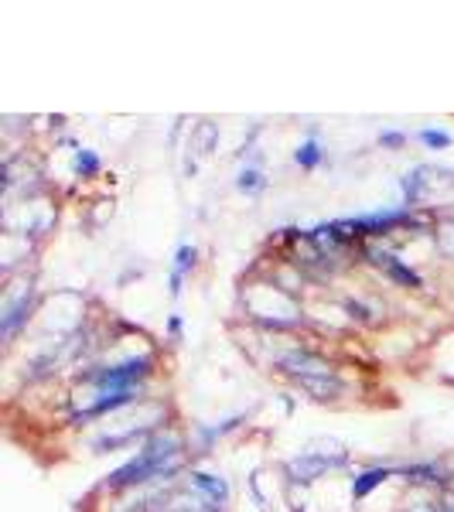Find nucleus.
I'll return each instance as SVG.
<instances>
[{
	"label": "nucleus",
	"mask_w": 454,
	"mask_h": 512,
	"mask_svg": "<svg viewBox=\"0 0 454 512\" xmlns=\"http://www.w3.org/2000/svg\"><path fill=\"white\" fill-rule=\"evenodd\" d=\"M181 468V441L175 434H154L144 448L137 451V458H130L127 465L117 468L110 475V489H130V485H147V482H164L168 475H175Z\"/></svg>",
	"instance_id": "f257e3e1"
},
{
	"label": "nucleus",
	"mask_w": 454,
	"mask_h": 512,
	"mask_svg": "<svg viewBox=\"0 0 454 512\" xmlns=\"http://www.w3.org/2000/svg\"><path fill=\"white\" fill-rule=\"evenodd\" d=\"M151 373V359L147 355H140V359H127L120 362V366H106L93 373V386L103 393H123V390H137V383Z\"/></svg>",
	"instance_id": "f03ea898"
},
{
	"label": "nucleus",
	"mask_w": 454,
	"mask_h": 512,
	"mask_svg": "<svg viewBox=\"0 0 454 512\" xmlns=\"http://www.w3.org/2000/svg\"><path fill=\"white\" fill-rule=\"evenodd\" d=\"M345 461V451L335 448L332 451H318V448H308V451H301V454H294L291 461H287V475L294 478V482H318L325 472H332V468H338Z\"/></svg>",
	"instance_id": "7ed1b4c3"
},
{
	"label": "nucleus",
	"mask_w": 454,
	"mask_h": 512,
	"mask_svg": "<svg viewBox=\"0 0 454 512\" xmlns=\"http://www.w3.org/2000/svg\"><path fill=\"white\" fill-rule=\"evenodd\" d=\"M410 222V209H390V212H373V216H359V219H342L335 222V229L342 236H356V233H390V229Z\"/></svg>",
	"instance_id": "20e7f679"
},
{
	"label": "nucleus",
	"mask_w": 454,
	"mask_h": 512,
	"mask_svg": "<svg viewBox=\"0 0 454 512\" xmlns=\"http://www.w3.org/2000/svg\"><path fill=\"white\" fill-rule=\"evenodd\" d=\"M280 369H284L287 376H294L297 383H301V379H315V376H332V366L311 352H287L284 359H280Z\"/></svg>",
	"instance_id": "39448f33"
},
{
	"label": "nucleus",
	"mask_w": 454,
	"mask_h": 512,
	"mask_svg": "<svg viewBox=\"0 0 454 512\" xmlns=\"http://www.w3.org/2000/svg\"><path fill=\"white\" fill-rule=\"evenodd\" d=\"M188 489H192L205 506L216 509V512L229 502V485H226V478H219V475L195 472L192 478H188Z\"/></svg>",
	"instance_id": "423d86ee"
},
{
	"label": "nucleus",
	"mask_w": 454,
	"mask_h": 512,
	"mask_svg": "<svg viewBox=\"0 0 454 512\" xmlns=\"http://www.w3.org/2000/svg\"><path fill=\"white\" fill-rule=\"evenodd\" d=\"M369 256H373V263L376 267H383L386 274H390L393 280H400V284H407V287H420L424 280H420V274H414L410 267H403L400 260H396L393 253H379V250H369Z\"/></svg>",
	"instance_id": "0eeeda50"
},
{
	"label": "nucleus",
	"mask_w": 454,
	"mask_h": 512,
	"mask_svg": "<svg viewBox=\"0 0 454 512\" xmlns=\"http://www.w3.org/2000/svg\"><path fill=\"white\" fill-rule=\"evenodd\" d=\"M28 311H31V294H21L18 301L4 304V321H0V332H4V338H11L14 332H18V325L28 318Z\"/></svg>",
	"instance_id": "6e6552de"
},
{
	"label": "nucleus",
	"mask_w": 454,
	"mask_h": 512,
	"mask_svg": "<svg viewBox=\"0 0 454 512\" xmlns=\"http://www.w3.org/2000/svg\"><path fill=\"white\" fill-rule=\"evenodd\" d=\"M396 475H407L410 482H424V485H437V482H444L448 478V468H441V465H407V468H396Z\"/></svg>",
	"instance_id": "1a4fd4ad"
},
{
	"label": "nucleus",
	"mask_w": 454,
	"mask_h": 512,
	"mask_svg": "<svg viewBox=\"0 0 454 512\" xmlns=\"http://www.w3.org/2000/svg\"><path fill=\"white\" fill-rule=\"evenodd\" d=\"M390 475H396V472H390V468H369V472H362V475L352 478V495L362 499V495H369V492L376 489V485H383Z\"/></svg>",
	"instance_id": "9d476101"
},
{
	"label": "nucleus",
	"mask_w": 454,
	"mask_h": 512,
	"mask_svg": "<svg viewBox=\"0 0 454 512\" xmlns=\"http://www.w3.org/2000/svg\"><path fill=\"white\" fill-rule=\"evenodd\" d=\"M195 267V246H178L175 253V270H171V294L181 291V277Z\"/></svg>",
	"instance_id": "9b49d317"
},
{
	"label": "nucleus",
	"mask_w": 454,
	"mask_h": 512,
	"mask_svg": "<svg viewBox=\"0 0 454 512\" xmlns=\"http://www.w3.org/2000/svg\"><path fill=\"white\" fill-rule=\"evenodd\" d=\"M294 161L301 164V168H318V164H321V147H318V140H304V144L297 147Z\"/></svg>",
	"instance_id": "f8f14e48"
},
{
	"label": "nucleus",
	"mask_w": 454,
	"mask_h": 512,
	"mask_svg": "<svg viewBox=\"0 0 454 512\" xmlns=\"http://www.w3.org/2000/svg\"><path fill=\"white\" fill-rule=\"evenodd\" d=\"M239 192H250V195H257V192H263V185H267V181H263V175L257 168H246L243 175H239Z\"/></svg>",
	"instance_id": "ddd939ff"
},
{
	"label": "nucleus",
	"mask_w": 454,
	"mask_h": 512,
	"mask_svg": "<svg viewBox=\"0 0 454 512\" xmlns=\"http://www.w3.org/2000/svg\"><path fill=\"white\" fill-rule=\"evenodd\" d=\"M417 137L424 140L431 151H444V147H451V134H448V130H420Z\"/></svg>",
	"instance_id": "4468645a"
},
{
	"label": "nucleus",
	"mask_w": 454,
	"mask_h": 512,
	"mask_svg": "<svg viewBox=\"0 0 454 512\" xmlns=\"http://www.w3.org/2000/svg\"><path fill=\"white\" fill-rule=\"evenodd\" d=\"M76 171L82 178H89V175H96L99 171V158L93 151H76Z\"/></svg>",
	"instance_id": "2eb2a0df"
},
{
	"label": "nucleus",
	"mask_w": 454,
	"mask_h": 512,
	"mask_svg": "<svg viewBox=\"0 0 454 512\" xmlns=\"http://www.w3.org/2000/svg\"><path fill=\"white\" fill-rule=\"evenodd\" d=\"M403 134H396V130H383V134H379V144L383 147H403Z\"/></svg>",
	"instance_id": "dca6fc26"
},
{
	"label": "nucleus",
	"mask_w": 454,
	"mask_h": 512,
	"mask_svg": "<svg viewBox=\"0 0 454 512\" xmlns=\"http://www.w3.org/2000/svg\"><path fill=\"white\" fill-rule=\"evenodd\" d=\"M407 512H441L437 502H417V506H410Z\"/></svg>",
	"instance_id": "f3484780"
},
{
	"label": "nucleus",
	"mask_w": 454,
	"mask_h": 512,
	"mask_svg": "<svg viewBox=\"0 0 454 512\" xmlns=\"http://www.w3.org/2000/svg\"><path fill=\"white\" fill-rule=\"evenodd\" d=\"M437 506H441V512H454V495H444V499H437Z\"/></svg>",
	"instance_id": "a211bd4d"
}]
</instances>
